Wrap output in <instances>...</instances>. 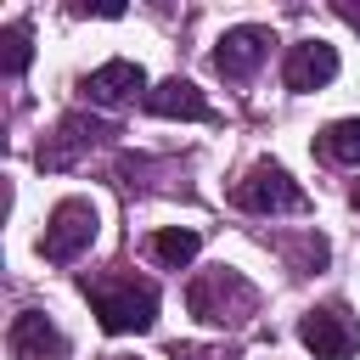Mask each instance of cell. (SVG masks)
I'll list each match as a JSON object with an SVG mask.
<instances>
[{
  "label": "cell",
  "mask_w": 360,
  "mask_h": 360,
  "mask_svg": "<svg viewBox=\"0 0 360 360\" xmlns=\"http://www.w3.org/2000/svg\"><path fill=\"white\" fill-rule=\"evenodd\" d=\"M96 315L107 332H146L158 321V287L152 281H135V276H96L84 281Z\"/></svg>",
  "instance_id": "1"
},
{
  "label": "cell",
  "mask_w": 360,
  "mask_h": 360,
  "mask_svg": "<svg viewBox=\"0 0 360 360\" xmlns=\"http://www.w3.org/2000/svg\"><path fill=\"white\" fill-rule=\"evenodd\" d=\"M186 304H191V315H202V321H242V315L259 309V292H253V281L236 276V270H208V276L191 281Z\"/></svg>",
  "instance_id": "2"
},
{
  "label": "cell",
  "mask_w": 360,
  "mask_h": 360,
  "mask_svg": "<svg viewBox=\"0 0 360 360\" xmlns=\"http://www.w3.org/2000/svg\"><path fill=\"white\" fill-rule=\"evenodd\" d=\"M236 202H242L248 214H304V208H309L304 186H292L287 169H276V163L248 169V180H236Z\"/></svg>",
  "instance_id": "3"
},
{
  "label": "cell",
  "mask_w": 360,
  "mask_h": 360,
  "mask_svg": "<svg viewBox=\"0 0 360 360\" xmlns=\"http://www.w3.org/2000/svg\"><path fill=\"white\" fill-rule=\"evenodd\" d=\"M90 242H96V208H90L84 197H68V202H56V214H51V225H45V242H39V253H45L51 264H68V259H79Z\"/></svg>",
  "instance_id": "4"
},
{
  "label": "cell",
  "mask_w": 360,
  "mask_h": 360,
  "mask_svg": "<svg viewBox=\"0 0 360 360\" xmlns=\"http://www.w3.org/2000/svg\"><path fill=\"white\" fill-rule=\"evenodd\" d=\"M298 338H304V349H309L315 360H349V354L360 349V326L349 321V309H343V304L309 309V315L298 321Z\"/></svg>",
  "instance_id": "5"
},
{
  "label": "cell",
  "mask_w": 360,
  "mask_h": 360,
  "mask_svg": "<svg viewBox=\"0 0 360 360\" xmlns=\"http://www.w3.org/2000/svg\"><path fill=\"white\" fill-rule=\"evenodd\" d=\"M11 354H17V360H68V338L51 326V315L22 309V315L11 321Z\"/></svg>",
  "instance_id": "6"
},
{
  "label": "cell",
  "mask_w": 360,
  "mask_h": 360,
  "mask_svg": "<svg viewBox=\"0 0 360 360\" xmlns=\"http://www.w3.org/2000/svg\"><path fill=\"white\" fill-rule=\"evenodd\" d=\"M270 45H276L270 28H231V34L219 39V51H214V68H219L225 79H248V73L264 62Z\"/></svg>",
  "instance_id": "7"
},
{
  "label": "cell",
  "mask_w": 360,
  "mask_h": 360,
  "mask_svg": "<svg viewBox=\"0 0 360 360\" xmlns=\"http://www.w3.org/2000/svg\"><path fill=\"white\" fill-rule=\"evenodd\" d=\"M101 135H112L107 124H96V118H84V112H73V118H62V129L39 146V169H68L84 146H96Z\"/></svg>",
  "instance_id": "8"
},
{
  "label": "cell",
  "mask_w": 360,
  "mask_h": 360,
  "mask_svg": "<svg viewBox=\"0 0 360 360\" xmlns=\"http://www.w3.org/2000/svg\"><path fill=\"white\" fill-rule=\"evenodd\" d=\"M332 73H338V51L321 45V39H304V45H292L281 79H287V90H321Z\"/></svg>",
  "instance_id": "9"
},
{
  "label": "cell",
  "mask_w": 360,
  "mask_h": 360,
  "mask_svg": "<svg viewBox=\"0 0 360 360\" xmlns=\"http://www.w3.org/2000/svg\"><path fill=\"white\" fill-rule=\"evenodd\" d=\"M141 84H146V73H141L135 62H107V68H96V73L84 79V96L101 101V107H118V101H129Z\"/></svg>",
  "instance_id": "10"
},
{
  "label": "cell",
  "mask_w": 360,
  "mask_h": 360,
  "mask_svg": "<svg viewBox=\"0 0 360 360\" xmlns=\"http://www.w3.org/2000/svg\"><path fill=\"white\" fill-rule=\"evenodd\" d=\"M146 112H158V118H208V101L191 79H163L158 90H146Z\"/></svg>",
  "instance_id": "11"
},
{
  "label": "cell",
  "mask_w": 360,
  "mask_h": 360,
  "mask_svg": "<svg viewBox=\"0 0 360 360\" xmlns=\"http://www.w3.org/2000/svg\"><path fill=\"white\" fill-rule=\"evenodd\" d=\"M197 248H202V236H197V231H180V225H169V231H158V236H152V259H158V264H169V270L191 264V259H197Z\"/></svg>",
  "instance_id": "12"
},
{
  "label": "cell",
  "mask_w": 360,
  "mask_h": 360,
  "mask_svg": "<svg viewBox=\"0 0 360 360\" xmlns=\"http://www.w3.org/2000/svg\"><path fill=\"white\" fill-rule=\"evenodd\" d=\"M321 158L332 163H360V118H338L321 129Z\"/></svg>",
  "instance_id": "13"
},
{
  "label": "cell",
  "mask_w": 360,
  "mask_h": 360,
  "mask_svg": "<svg viewBox=\"0 0 360 360\" xmlns=\"http://www.w3.org/2000/svg\"><path fill=\"white\" fill-rule=\"evenodd\" d=\"M28 56H34V45H28V22H6V28H0V68L17 79V73L28 68Z\"/></svg>",
  "instance_id": "14"
},
{
  "label": "cell",
  "mask_w": 360,
  "mask_h": 360,
  "mask_svg": "<svg viewBox=\"0 0 360 360\" xmlns=\"http://www.w3.org/2000/svg\"><path fill=\"white\" fill-rule=\"evenodd\" d=\"M174 360H208L202 349H174Z\"/></svg>",
  "instance_id": "15"
},
{
  "label": "cell",
  "mask_w": 360,
  "mask_h": 360,
  "mask_svg": "<svg viewBox=\"0 0 360 360\" xmlns=\"http://www.w3.org/2000/svg\"><path fill=\"white\" fill-rule=\"evenodd\" d=\"M354 208H360V186H354Z\"/></svg>",
  "instance_id": "16"
},
{
  "label": "cell",
  "mask_w": 360,
  "mask_h": 360,
  "mask_svg": "<svg viewBox=\"0 0 360 360\" xmlns=\"http://www.w3.org/2000/svg\"><path fill=\"white\" fill-rule=\"evenodd\" d=\"M112 360H118V354H112Z\"/></svg>",
  "instance_id": "17"
}]
</instances>
